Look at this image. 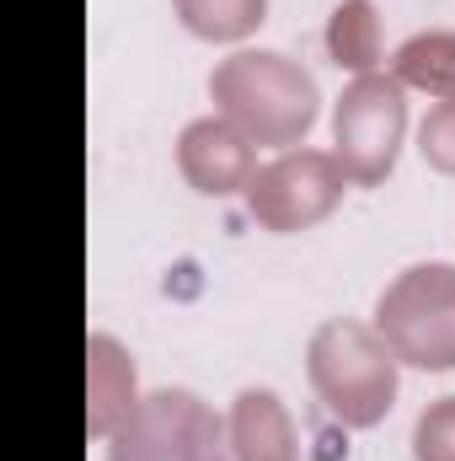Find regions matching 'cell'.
<instances>
[{"label":"cell","mask_w":455,"mask_h":461,"mask_svg":"<svg viewBox=\"0 0 455 461\" xmlns=\"http://www.w3.org/2000/svg\"><path fill=\"white\" fill-rule=\"evenodd\" d=\"M210 92L252 145H295L317 123V81L284 54H230L210 76Z\"/></svg>","instance_id":"obj_1"},{"label":"cell","mask_w":455,"mask_h":461,"mask_svg":"<svg viewBox=\"0 0 455 461\" xmlns=\"http://www.w3.org/2000/svg\"><path fill=\"white\" fill-rule=\"evenodd\" d=\"M402 129H407L402 81L397 76H359L338 97V113H333L338 167L348 172V183H359V188L386 183L397 167V150H402Z\"/></svg>","instance_id":"obj_4"},{"label":"cell","mask_w":455,"mask_h":461,"mask_svg":"<svg viewBox=\"0 0 455 461\" xmlns=\"http://www.w3.org/2000/svg\"><path fill=\"white\" fill-rule=\"evenodd\" d=\"M220 419L193 392H150L118 424L108 461H230Z\"/></svg>","instance_id":"obj_5"},{"label":"cell","mask_w":455,"mask_h":461,"mask_svg":"<svg viewBox=\"0 0 455 461\" xmlns=\"http://www.w3.org/2000/svg\"><path fill=\"white\" fill-rule=\"evenodd\" d=\"M418 150H424V161H429V167L455 172V97H445V103H434V108H429L424 129H418Z\"/></svg>","instance_id":"obj_14"},{"label":"cell","mask_w":455,"mask_h":461,"mask_svg":"<svg viewBox=\"0 0 455 461\" xmlns=\"http://www.w3.org/2000/svg\"><path fill=\"white\" fill-rule=\"evenodd\" d=\"M327 49L343 70L353 76H375V59H380V22L370 11V0H343L333 11V27H327Z\"/></svg>","instance_id":"obj_11"},{"label":"cell","mask_w":455,"mask_h":461,"mask_svg":"<svg viewBox=\"0 0 455 461\" xmlns=\"http://www.w3.org/2000/svg\"><path fill=\"white\" fill-rule=\"evenodd\" d=\"M177 161H183V177L199 194H236V188H246L257 177L252 140L230 118H199V123H188L183 145H177Z\"/></svg>","instance_id":"obj_7"},{"label":"cell","mask_w":455,"mask_h":461,"mask_svg":"<svg viewBox=\"0 0 455 461\" xmlns=\"http://www.w3.org/2000/svg\"><path fill=\"white\" fill-rule=\"evenodd\" d=\"M343 188H348V172L338 167V156L300 150V156H279L273 167H263L246 183V204L268 230H306L333 215Z\"/></svg>","instance_id":"obj_6"},{"label":"cell","mask_w":455,"mask_h":461,"mask_svg":"<svg viewBox=\"0 0 455 461\" xmlns=\"http://www.w3.org/2000/svg\"><path fill=\"white\" fill-rule=\"evenodd\" d=\"M230 451L236 461H295V429L284 402L268 386H246L230 408Z\"/></svg>","instance_id":"obj_8"},{"label":"cell","mask_w":455,"mask_h":461,"mask_svg":"<svg viewBox=\"0 0 455 461\" xmlns=\"http://www.w3.org/2000/svg\"><path fill=\"white\" fill-rule=\"evenodd\" d=\"M134 413V370L113 339H92V435H108Z\"/></svg>","instance_id":"obj_9"},{"label":"cell","mask_w":455,"mask_h":461,"mask_svg":"<svg viewBox=\"0 0 455 461\" xmlns=\"http://www.w3.org/2000/svg\"><path fill=\"white\" fill-rule=\"evenodd\" d=\"M402 86L434 92V97H455V32H418L397 49L391 59Z\"/></svg>","instance_id":"obj_10"},{"label":"cell","mask_w":455,"mask_h":461,"mask_svg":"<svg viewBox=\"0 0 455 461\" xmlns=\"http://www.w3.org/2000/svg\"><path fill=\"white\" fill-rule=\"evenodd\" d=\"M311 386L333 419H343L348 429H370L391 413L397 354L380 333L359 322H327L311 339Z\"/></svg>","instance_id":"obj_2"},{"label":"cell","mask_w":455,"mask_h":461,"mask_svg":"<svg viewBox=\"0 0 455 461\" xmlns=\"http://www.w3.org/2000/svg\"><path fill=\"white\" fill-rule=\"evenodd\" d=\"M375 333L418 370H455V263L407 268L380 295Z\"/></svg>","instance_id":"obj_3"},{"label":"cell","mask_w":455,"mask_h":461,"mask_svg":"<svg viewBox=\"0 0 455 461\" xmlns=\"http://www.w3.org/2000/svg\"><path fill=\"white\" fill-rule=\"evenodd\" d=\"M413 456L418 461H455V397H440L418 429H413Z\"/></svg>","instance_id":"obj_13"},{"label":"cell","mask_w":455,"mask_h":461,"mask_svg":"<svg viewBox=\"0 0 455 461\" xmlns=\"http://www.w3.org/2000/svg\"><path fill=\"white\" fill-rule=\"evenodd\" d=\"M263 11H268V0H177L183 27L199 38H215V43L246 38L252 27H263Z\"/></svg>","instance_id":"obj_12"}]
</instances>
